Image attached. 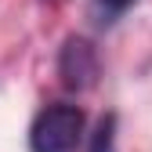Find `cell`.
<instances>
[{"instance_id": "3957f363", "label": "cell", "mask_w": 152, "mask_h": 152, "mask_svg": "<svg viewBox=\"0 0 152 152\" xmlns=\"http://www.w3.org/2000/svg\"><path fill=\"white\" fill-rule=\"evenodd\" d=\"M112 127H116V120H112V116H105V120L98 123V130H94V145H91V152H109V148H112Z\"/></svg>"}, {"instance_id": "6da1fadb", "label": "cell", "mask_w": 152, "mask_h": 152, "mask_svg": "<svg viewBox=\"0 0 152 152\" xmlns=\"http://www.w3.org/2000/svg\"><path fill=\"white\" fill-rule=\"evenodd\" d=\"M83 134V112L76 105H47L29 127L33 152H72Z\"/></svg>"}, {"instance_id": "7a4b0ae2", "label": "cell", "mask_w": 152, "mask_h": 152, "mask_svg": "<svg viewBox=\"0 0 152 152\" xmlns=\"http://www.w3.org/2000/svg\"><path fill=\"white\" fill-rule=\"evenodd\" d=\"M58 72H62V83L72 87V91L91 87V83H94V76H98V58H94V47L83 44V40H69L65 51H62Z\"/></svg>"}, {"instance_id": "277c9868", "label": "cell", "mask_w": 152, "mask_h": 152, "mask_svg": "<svg viewBox=\"0 0 152 152\" xmlns=\"http://www.w3.org/2000/svg\"><path fill=\"white\" fill-rule=\"evenodd\" d=\"M102 4L109 7V11H123V7H130L134 0H102Z\"/></svg>"}]
</instances>
